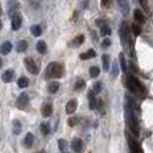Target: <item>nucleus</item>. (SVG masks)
Masks as SVG:
<instances>
[{"instance_id": "obj_1", "label": "nucleus", "mask_w": 153, "mask_h": 153, "mask_svg": "<svg viewBox=\"0 0 153 153\" xmlns=\"http://www.w3.org/2000/svg\"><path fill=\"white\" fill-rule=\"evenodd\" d=\"M125 118H126L127 127L131 131V134L134 135L135 137H138L140 136V123H138V120H137V117L135 114L133 100H128V102L126 103V106H125Z\"/></svg>"}, {"instance_id": "obj_2", "label": "nucleus", "mask_w": 153, "mask_h": 153, "mask_svg": "<svg viewBox=\"0 0 153 153\" xmlns=\"http://www.w3.org/2000/svg\"><path fill=\"white\" fill-rule=\"evenodd\" d=\"M126 86L128 87V89L130 91H133L136 95L144 96L146 94V88L144 87V85L134 76H128L127 81H126Z\"/></svg>"}, {"instance_id": "obj_3", "label": "nucleus", "mask_w": 153, "mask_h": 153, "mask_svg": "<svg viewBox=\"0 0 153 153\" xmlns=\"http://www.w3.org/2000/svg\"><path fill=\"white\" fill-rule=\"evenodd\" d=\"M46 76L47 78H55V79H58V78H62L64 73V66L63 64L61 63H51L47 68V71H46Z\"/></svg>"}, {"instance_id": "obj_4", "label": "nucleus", "mask_w": 153, "mask_h": 153, "mask_svg": "<svg viewBox=\"0 0 153 153\" xmlns=\"http://www.w3.org/2000/svg\"><path fill=\"white\" fill-rule=\"evenodd\" d=\"M127 142H128V145H129V149H130L131 153H144L140 143L135 140L134 137H131L130 135H127Z\"/></svg>"}, {"instance_id": "obj_5", "label": "nucleus", "mask_w": 153, "mask_h": 153, "mask_svg": "<svg viewBox=\"0 0 153 153\" xmlns=\"http://www.w3.org/2000/svg\"><path fill=\"white\" fill-rule=\"evenodd\" d=\"M120 37H121V42L123 47H127L128 45V40L130 39V34H129V29H128V25L126 22H123L121 24V27H120Z\"/></svg>"}, {"instance_id": "obj_6", "label": "nucleus", "mask_w": 153, "mask_h": 153, "mask_svg": "<svg viewBox=\"0 0 153 153\" xmlns=\"http://www.w3.org/2000/svg\"><path fill=\"white\" fill-rule=\"evenodd\" d=\"M24 64H25L26 70L29 71L30 73H32V74H38L39 73L38 65H37V63H36L32 58H30V57L24 58Z\"/></svg>"}, {"instance_id": "obj_7", "label": "nucleus", "mask_w": 153, "mask_h": 153, "mask_svg": "<svg viewBox=\"0 0 153 153\" xmlns=\"http://www.w3.org/2000/svg\"><path fill=\"white\" fill-rule=\"evenodd\" d=\"M27 105H29V96H27L26 93H22V94L19 96L17 101H16V106H17L19 110H22V111H25L26 108H27Z\"/></svg>"}, {"instance_id": "obj_8", "label": "nucleus", "mask_w": 153, "mask_h": 153, "mask_svg": "<svg viewBox=\"0 0 153 153\" xmlns=\"http://www.w3.org/2000/svg\"><path fill=\"white\" fill-rule=\"evenodd\" d=\"M22 25V16L19 14H15L12 17V29L14 31H17Z\"/></svg>"}, {"instance_id": "obj_9", "label": "nucleus", "mask_w": 153, "mask_h": 153, "mask_svg": "<svg viewBox=\"0 0 153 153\" xmlns=\"http://www.w3.org/2000/svg\"><path fill=\"white\" fill-rule=\"evenodd\" d=\"M71 147H72V150L76 153H81L83 150L82 140H80V138H73L72 143H71Z\"/></svg>"}, {"instance_id": "obj_10", "label": "nucleus", "mask_w": 153, "mask_h": 153, "mask_svg": "<svg viewBox=\"0 0 153 153\" xmlns=\"http://www.w3.org/2000/svg\"><path fill=\"white\" fill-rule=\"evenodd\" d=\"M76 108H78V102H76V98H73V100H70L69 102L66 103V113L68 114H73L74 112H76Z\"/></svg>"}, {"instance_id": "obj_11", "label": "nucleus", "mask_w": 153, "mask_h": 153, "mask_svg": "<svg viewBox=\"0 0 153 153\" xmlns=\"http://www.w3.org/2000/svg\"><path fill=\"white\" fill-rule=\"evenodd\" d=\"M14 76H15V72H14V70H12V69H8V70H6L4 73H2L1 79H2V81H4L5 83H9L14 79Z\"/></svg>"}, {"instance_id": "obj_12", "label": "nucleus", "mask_w": 153, "mask_h": 153, "mask_svg": "<svg viewBox=\"0 0 153 153\" xmlns=\"http://www.w3.org/2000/svg\"><path fill=\"white\" fill-rule=\"evenodd\" d=\"M118 1V6L120 8V12H121L125 16L128 15L129 13V4H128V0H117Z\"/></svg>"}, {"instance_id": "obj_13", "label": "nucleus", "mask_w": 153, "mask_h": 153, "mask_svg": "<svg viewBox=\"0 0 153 153\" xmlns=\"http://www.w3.org/2000/svg\"><path fill=\"white\" fill-rule=\"evenodd\" d=\"M13 49V45L10 41H5L2 45L0 46V54L2 55H7L9 54V51Z\"/></svg>"}, {"instance_id": "obj_14", "label": "nucleus", "mask_w": 153, "mask_h": 153, "mask_svg": "<svg viewBox=\"0 0 153 153\" xmlns=\"http://www.w3.org/2000/svg\"><path fill=\"white\" fill-rule=\"evenodd\" d=\"M88 101H89V108L90 110H95L97 108V100H96L95 93L89 90L88 93Z\"/></svg>"}, {"instance_id": "obj_15", "label": "nucleus", "mask_w": 153, "mask_h": 153, "mask_svg": "<svg viewBox=\"0 0 153 153\" xmlns=\"http://www.w3.org/2000/svg\"><path fill=\"white\" fill-rule=\"evenodd\" d=\"M134 17H135V19H136V22L140 23V24H143V23L145 22V16H144V14L142 13L140 9H135Z\"/></svg>"}, {"instance_id": "obj_16", "label": "nucleus", "mask_w": 153, "mask_h": 153, "mask_svg": "<svg viewBox=\"0 0 153 153\" xmlns=\"http://www.w3.org/2000/svg\"><path fill=\"white\" fill-rule=\"evenodd\" d=\"M33 142H34V136L31 133H27L25 135V138H24V145H25V147H27V149L32 147Z\"/></svg>"}, {"instance_id": "obj_17", "label": "nucleus", "mask_w": 153, "mask_h": 153, "mask_svg": "<svg viewBox=\"0 0 153 153\" xmlns=\"http://www.w3.org/2000/svg\"><path fill=\"white\" fill-rule=\"evenodd\" d=\"M22 131V123L19 119H15L13 121V133L15 135H19Z\"/></svg>"}, {"instance_id": "obj_18", "label": "nucleus", "mask_w": 153, "mask_h": 153, "mask_svg": "<svg viewBox=\"0 0 153 153\" xmlns=\"http://www.w3.org/2000/svg\"><path fill=\"white\" fill-rule=\"evenodd\" d=\"M83 41H85V36L83 34H79V36H76V38L72 40V46L73 47H79V46H81L83 44Z\"/></svg>"}, {"instance_id": "obj_19", "label": "nucleus", "mask_w": 153, "mask_h": 153, "mask_svg": "<svg viewBox=\"0 0 153 153\" xmlns=\"http://www.w3.org/2000/svg\"><path fill=\"white\" fill-rule=\"evenodd\" d=\"M59 89V82L57 81H51L49 85H48V91L51 94H56Z\"/></svg>"}, {"instance_id": "obj_20", "label": "nucleus", "mask_w": 153, "mask_h": 153, "mask_svg": "<svg viewBox=\"0 0 153 153\" xmlns=\"http://www.w3.org/2000/svg\"><path fill=\"white\" fill-rule=\"evenodd\" d=\"M53 114V106L51 104H45L42 106V115L44 117H51Z\"/></svg>"}, {"instance_id": "obj_21", "label": "nucleus", "mask_w": 153, "mask_h": 153, "mask_svg": "<svg viewBox=\"0 0 153 153\" xmlns=\"http://www.w3.org/2000/svg\"><path fill=\"white\" fill-rule=\"evenodd\" d=\"M16 49L19 53H24L27 49V42L25 40H19L17 42V46H16Z\"/></svg>"}, {"instance_id": "obj_22", "label": "nucleus", "mask_w": 153, "mask_h": 153, "mask_svg": "<svg viewBox=\"0 0 153 153\" xmlns=\"http://www.w3.org/2000/svg\"><path fill=\"white\" fill-rule=\"evenodd\" d=\"M119 62H120V68L123 73L127 72V64H126V59H125V55L123 53H120L119 54Z\"/></svg>"}, {"instance_id": "obj_23", "label": "nucleus", "mask_w": 153, "mask_h": 153, "mask_svg": "<svg viewBox=\"0 0 153 153\" xmlns=\"http://www.w3.org/2000/svg\"><path fill=\"white\" fill-rule=\"evenodd\" d=\"M37 51L40 53V54H45L46 51H47V45H46V42L44 41V40H40V41H38L37 42Z\"/></svg>"}, {"instance_id": "obj_24", "label": "nucleus", "mask_w": 153, "mask_h": 153, "mask_svg": "<svg viewBox=\"0 0 153 153\" xmlns=\"http://www.w3.org/2000/svg\"><path fill=\"white\" fill-rule=\"evenodd\" d=\"M96 56V51L94 49H89L88 51H86V53H83L80 55V58L81 59H89V58H93Z\"/></svg>"}, {"instance_id": "obj_25", "label": "nucleus", "mask_w": 153, "mask_h": 153, "mask_svg": "<svg viewBox=\"0 0 153 153\" xmlns=\"http://www.w3.org/2000/svg\"><path fill=\"white\" fill-rule=\"evenodd\" d=\"M102 61H103V70L108 72V69H110V56L108 54H104L102 56Z\"/></svg>"}, {"instance_id": "obj_26", "label": "nucleus", "mask_w": 153, "mask_h": 153, "mask_svg": "<svg viewBox=\"0 0 153 153\" xmlns=\"http://www.w3.org/2000/svg\"><path fill=\"white\" fill-rule=\"evenodd\" d=\"M40 129H41V133H42L44 136H47L51 133V126H49L48 122H42L41 126H40Z\"/></svg>"}, {"instance_id": "obj_27", "label": "nucleus", "mask_w": 153, "mask_h": 153, "mask_svg": "<svg viewBox=\"0 0 153 153\" xmlns=\"http://www.w3.org/2000/svg\"><path fill=\"white\" fill-rule=\"evenodd\" d=\"M31 33L34 36V37H40V36H41V33H42L41 26L40 25H32L31 26Z\"/></svg>"}, {"instance_id": "obj_28", "label": "nucleus", "mask_w": 153, "mask_h": 153, "mask_svg": "<svg viewBox=\"0 0 153 153\" xmlns=\"http://www.w3.org/2000/svg\"><path fill=\"white\" fill-rule=\"evenodd\" d=\"M17 85H19V88H26L29 86V79L25 76H22L17 80Z\"/></svg>"}, {"instance_id": "obj_29", "label": "nucleus", "mask_w": 153, "mask_h": 153, "mask_svg": "<svg viewBox=\"0 0 153 153\" xmlns=\"http://www.w3.org/2000/svg\"><path fill=\"white\" fill-rule=\"evenodd\" d=\"M112 33V30L108 25H104L101 27V36L102 37H108Z\"/></svg>"}, {"instance_id": "obj_30", "label": "nucleus", "mask_w": 153, "mask_h": 153, "mask_svg": "<svg viewBox=\"0 0 153 153\" xmlns=\"http://www.w3.org/2000/svg\"><path fill=\"white\" fill-rule=\"evenodd\" d=\"M100 68H97V66H91L89 69V74L91 78H97V76H100Z\"/></svg>"}, {"instance_id": "obj_31", "label": "nucleus", "mask_w": 153, "mask_h": 153, "mask_svg": "<svg viewBox=\"0 0 153 153\" xmlns=\"http://www.w3.org/2000/svg\"><path fill=\"white\" fill-rule=\"evenodd\" d=\"M58 149H59L61 152H64V151L68 149V143H66V140H63V138L58 140Z\"/></svg>"}, {"instance_id": "obj_32", "label": "nucleus", "mask_w": 153, "mask_h": 153, "mask_svg": "<svg viewBox=\"0 0 153 153\" xmlns=\"http://www.w3.org/2000/svg\"><path fill=\"white\" fill-rule=\"evenodd\" d=\"M85 87H86V82H85V80H82V79H79V80L76 82L74 89H76V90H82Z\"/></svg>"}, {"instance_id": "obj_33", "label": "nucleus", "mask_w": 153, "mask_h": 153, "mask_svg": "<svg viewBox=\"0 0 153 153\" xmlns=\"http://www.w3.org/2000/svg\"><path fill=\"white\" fill-rule=\"evenodd\" d=\"M103 88V83L101 81H97V82L94 85V87H93V91L95 93V94H98V93H101V90Z\"/></svg>"}, {"instance_id": "obj_34", "label": "nucleus", "mask_w": 153, "mask_h": 153, "mask_svg": "<svg viewBox=\"0 0 153 153\" xmlns=\"http://www.w3.org/2000/svg\"><path fill=\"white\" fill-rule=\"evenodd\" d=\"M112 74H113V76H117L119 74V64L117 61H114L112 64Z\"/></svg>"}, {"instance_id": "obj_35", "label": "nucleus", "mask_w": 153, "mask_h": 153, "mask_svg": "<svg viewBox=\"0 0 153 153\" xmlns=\"http://www.w3.org/2000/svg\"><path fill=\"white\" fill-rule=\"evenodd\" d=\"M131 29H133V32H134L135 36H140V32H142V29H140V26L138 25V24H136V23H134V24L131 25Z\"/></svg>"}, {"instance_id": "obj_36", "label": "nucleus", "mask_w": 153, "mask_h": 153, "mask_svg": "<svg viewBox=\"0 0 153 153\" xmlns=\"http://www.w3.org/2000/svg\"><path fill=\"white\" fill-rule=\"evenodd\" d=\"M78 122H79V118H76V117H72V118L69 119L68 123H69V126H70V127H73V126H76Z\"/></svg>"}, {"instance_id": "obj_37", "label": "nucleus", "mask_w": 153, "mask_h": 153, "mask_svg": "<svg viewBox=\"0 0 153 153\" xmlns=\"http://www.w3.org/2000/svg\"><path fill=\"white\" fill-rule=\"evenodd\" d=\"M110 46H111V40L108 39V38H105L102 41V47L104 48V49H106V48H108Z\"/></svg>"}, {"instance_id": "obj_38", "label": "nucleus", "mask_w": 153, "mask_h": 153, "mask_svg": "<svg viewBox=\"0 0 153 153\" xmlns=\"http://www.w3.org/2000/svg\"><path fill=\"white\" fill-rule=\"evenodd\" d=\"M138 2H140V7L145 10V12H147L149 10V6H147V1L146 0H138Z\"/></svg>"}, {"instance_id": "obj_39", "label": "nucleus", "mask_w": 153, "mask_h": 153, "mask_svg": "<svg viewBox=\"0 0 153 153\" xmlns=\"http://www.w3.org/2000/svg\"><path fill=\"white\" fill-rule=\"evenodd\" d=\"M96 25L102 27V26H104V25H108V22H106V21H103V19H97V21H96Z\"/></svg>"}, {"instance_id": "obj_40", "label": "nucleus", "mask_w": 153, "mask_h": 153, "mask_svg": "<svg viewBox=\"0 0 153 153\" xmlns=\"http://www.w3.org/2000/svg\"><path fill=\"white\" fill-rule=\"evenodd\" d=\"M101 2H102V6L106 8V7H108L111 4H112V0H102Z\"/></svg>"}, {"instance_id": "obj_41", "label": "nucleus", "mask_w": 153, "mask_h": 153, "mask_svg": "<svg viewBox=\"0 0 153 153\" xmlns=\"http://www.w3.org/2000/svg\"><path fill=\"white\" fill-rule=\"evenodd\" d=\"M1 27H2V22H1V19H0V30H1Z\"/></svg>"}, {"instance_id": "obj_42", "label": "nucleus", "mask_w": 153, "mask_h": 153, "mask_svg": "<svg viewBox=\"0 0 153 153\" xmlns=\"http://www.w3.org/2000/svg\"><path fill=\"white\" fill-rule=\"evenodd\" d=\"M1 66H2V61H1V58H0V69H1Z\"/></svg>"}, {"instance_id": "obj_43", "label": "nucleus", "mask_w": 153, "mask_h": 153, "mask_svg": "<svg viewBox=\"0 0 153 153\" xmlns=\"http://www.w3.org/2000/svg\"><path fill=\"white\" fill-rule=\"evenodd\" d=\"M1 13H2V9H1V5H0V15H1Z\"/></svg>"}, {"instance_id": "obj_44", "label": "nucleus", "mask_w": 153, "mask_h": 153, "mask_svg": "<svg viewBox=\"0 0 153 153\" xmlns=\"http://www.w3.org/2000/svg\"><path fill=\"white\" fill-rule=\"evenodd\" d=\"M39 153H44V152H39Z\"/></svg>"}]
</instances>
